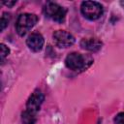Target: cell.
I'll list each match as a JSON object with an SVG mask.
<instances>
[{
  "instance_id": "obj_4",
  "label": "cell",
  "mask_w": 124,
  "mask_h": 124,
  "mask_svg": "<svg viewBox=\"0 0 124 124\" xmlns=\"http://www.w3.org/2000/svg\"><path fill=\"white\" fill-rule=\"evenodd\" d=\"M45 13H46V16L47 17H49L50 19H52L56 22L62 23L65 20L67 11L65 8L61 7L60 5H58L56 3L48 2L45 7Z\"/></svg>"
},
{
  "instance_id": "obj_8",
  "label": "cell",
  "mask_w": 124,
  "mask_h": 124,
  "mask_svg": "<svg viewBox=\"0 0 124 124\" xmlns=\"http://www.w3.org/2000/svg\"><path fill=\"white\" fill-rule=\"evenodd\" d=\"M80 46L83 49L96 52L102 47V42L97 38H84L80 41Z\"/></svg>"
},
{
  "instance_id": "obj_6",
  "label": "cell",
  "mask_w": 124,
  "mask_h": 124,
  "mask_svg": "<svg viewBox=\"0 0 124 124\" xmlns=\"http://www.w3.org/2000/svg\"><path fill=\"white\" fill-rule=\"evenodd\" d=\"M44 99H45L44 94L40 90H35L31 94V96L29 97L26 103V110L36 114V112L40 109L41 105L44 102Z\"/></svg>"
},
{
  "instance_id": "obj_13",
  "label": "cell",
  "mask_w": 124,
  "mask_h": 124,
  "mask_svg": "<svg viewBox=\"0 0 124 124\" xmlns=\"http://www.w3.org/2000/svg\"><path fill=\"white\" fill-rule=\"evenodd\" d=\"M16 3V1H8V2H7V1H4V2H3V4H5V5L8 6V7H12V6H14Z\"/></svg>"
},
{
  "instance_id": "obj_7",
  "label": "cell",
  "mask_w": 124,
  "mask_h": 124,
  "mask_svg": "<svg viewBox=\"0 0 124 124\" xmlns=\"http://www.w3.org/2000/svg\"><path fill=\"white\" fill-rule=\"evenodd\" d=\"M44 42H45L44 37L40 33H37V32L29 35V37L26 40V44L28 47L34 52H38L43 48Z\"/></svg>"
},
{
  "instance_id": "obj_5",
  "label": "cell",
  "mask_w": 124,
  "mask_h": 124,
  "mask_svg": "<svg viewBox=\"0 0 124 124\" xmlns=\"http://www.w3.org/2000/svg\"><path fill=\"white\" fill-rule=\"evenodd\" d=\"M52 37H53V41L55 42L56 46H58L59 47H68V46H71L75 43V37L71 33L65 30L55 31Z\"/></svg>"
},
{
  "instance_id": "obj_9",
  "label": "cell",
  "mask_w": 124,
  "mask_h": 124,
  "mask_svg": "<svg viewBox=\"0 0 124 124\" xmlns=\"http://www.w3.org/2000/svg\"><path fill=\"white\" fill-rule=\"evenodd\" d=\"M21 120L23 124H35L36 122V114L32 113L28 110H24L21 114Z\"/></svg>"
},
{
  "instance_id": "obj_10",
  "label": "cell",
  "mask_w": 124,
  "mask_h": 124,
  "mask_svg": "<svg viewBox=\"0 0 124 124\" xmlns=\"http://www.w3.org/2000/svg\"><path fill=\"white\" fill-rule=\"evenodd\" d=\"M9 21H10V15L7 14V13H4L3 16H1V20H0V25H1V31H3L9 24Z\"/></svg>"
},
{
  "instance_id": "obj_12",
  "label": "cell",
  "mask_w": 124,
  "mask_h": 124,
  "mask_svg": "<svg viewBox=\"0 0 124 124\" xmlns=\"http://www.w3.org/2000/svg\"><path fill=\"white\" fill-rule=\"evenodd\" d=\"M114 123L115 124H124V112H120L114 117Z\"/></svg>"
},
{
  "instance_id": "obj_2",
  "label": "cell",
  "mask_w": 124,
  "mask_h": 124,
  "mask_svg": "<svg viewBox=\"0 0 124 124\" xmlns=\"http://www.w3.org/2000/svg\"><path fill=\"white\" fill-rule=\"evenodd\" d=\"M39 17L34 14H21L17 17L16 23V29L19 36H24L33 26L38 22Z\"/></svg>"
},
{
  "instance_id": "obj_11",
  "label": "cell",
  "mask_w": 124,
  "mask_h": 124,
  "mask_svg": "<svg viewBox=\"0 0 124 124\" xmlns=\"http://www.w3.org/2000/svg\"><path fill=\"white\" fill-rule=\"evenodd\" d=\"M0 46H1V60H2V62H3L4 59H5V57H7V56L9 55L10 49H9V47L6 46L4 44H1Z\"/></svg>"
},
{
  "instance_id": "obj_3",
  "label": "cell",
  "mask_w": 124,
  "mask_h": 124,
  "mask_svg": "<svg viewBox=\"0 0 124 124\" xmlns=\"http://www.w3.org/2000/svg\"><path fill=\"white\" fill-rule=\"evenodd\" d=\"M81 14L90 20H96L103 15V6L95 1H84L80 6Z\"/></svg>"
},
{
  "instance_id": "obj_14",
  "label": "cell",
  "mask_w": 124,
  "mask_h": 124,
  "mask_svg": "<svg viewBox=\"0 0 124 124\" xmlns=\"http://www.w3.org/2000/svg\"><path fill=\"white\" fill-rule=\"evenodd\" d=\"M121 5H122V6L124 7V1H122V2H121Z\"/></svg>"
},
{
  "instance_id": "obj_1",
  "label": "cell",
  "mask_w": 124,
  "mask_h": 124,
  "mask_svg": "<svg viewBox=\"0 0 124 124\" xmlns=\"http://www.w3.org/2000/svg\"><path fill=\"white\" fill-rule=\"evenodd\" d=\"M93 62V59L88 56L78 52L69 53L65 59V65L68 69L73 71H84Z\"/></svg>"
}]
</instances>
